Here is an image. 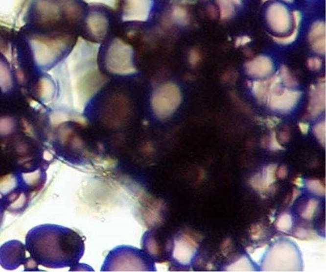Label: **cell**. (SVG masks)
I'll return each instance as SVG.
<instances>
[{
    "mask_svg": "<svg viewBox=\"0 0 326 272\" xmlns=\"http://www.w3.org/2000/svg\"><path fill=\"white\" fill-rule=\"evenodd\" d=\"M33 251L39 262L48 268H63L78 262L84 252L82 237L59 226L38 227Z\"/></svg>",
    "mask_w": 326,
    "mask_h": 272,
    "instance_id": "6da1fadb",
    "label": "cell"
},
{
    "mask_svg": "<svg viewBox=\"0 0 326 272\" xmlns=\"http://www.w3.org/2000/svg\"><path fill=\"white\" fill-rule=\"evenodd\" d=\"M100 44L80 38L68 56L71 85L79 97L90 98L105 83V78L98 70Z\"/></svg>",
    "mask_w": 326,
    "mask_h": 272,
    "instance_id": "7a4b0ae2",
    "label": "cell"
},
{
    "mask_svg": "<svg viewBox=\"0 0 326 272\" xmlns=\"http://www.w3.org/2000/svg\"><path fill=\"white\" fill-rule=\"evenodd\" d=\"M302 267L301 252L297 246L288 240L275 243L262 264L263 272H300Z\"/></svg>",
    "mask_w": 326,
    "mask_h": 272,
    "instance_id": "3957f363",
    "label": "cell"
},
{
    "mask_svg": "<svg viewBox=\"0 0 326 272\" xmlns=\"http://www.w3.org/2000/svg\"><path fill=\"white\" fill-rule=\"evenodd\" d=\"M148 267L154 265L147 254L137 248L123 246L111 251L102 271H150Z\"/></svg>",
    "mask_w": 326,
    "mask_h": 272,
    "instance_id": "277c9868",
    "label": "cell"
},
{
    "mask_svg": "<svg viewBox=\"0 0 326 272\" xmlns=\"http://www.w3.org/2000/svg\"><path fill=\"white\" fill-rule=\"evenodd\" d=\"M109 72L119 75H129L137 72L133 63V49L120 39H115L111 44L105 57Z\"/></svg>",
    "mask_w": 326,
    "mask_h": 272,
    "instance_id": "5b68a950",
    "label": "cell"
},
{
    "mask_svg": "<svg viewBox=\"0 0 326 272\" xmlns=\"http://www.w3.org/2000/svg\"><path fill=\"white\" fill-rule=\"evenodd\" d=\"M270 91L266 103L271 110L286 114L295 109L302 96V91L281 87L278 74L271 77Z\"/></svg>",
    "mask_w": 326,
    "mask_h": 272,
    "instance_id": "8992f818",
    "label": "cell"
},
{
    "mask_svg": "<svg viewBox=\"0 0 326 272\" xmlns=\"http://www.w3.org/2000/svg\"><path fill=\"white\" fill-rule=\"evenodd\" d=\"M182 95L177 84L167 82L159 86L152 96V105L156 115L161 119H166L177 110Z\"/></svg>",
    "mask_w": 326,
    "mask_h": 272,
    "instance_id": "52a82bcc",
    "label": "cell"
},
{
    "mask_svg": "<svg viewBox=\"0 0 326 272\" xmlns=\"http://www.w3.org/2000/svg\"><path fill=\"white\" fill-rule=\"evenodd\" d=\"M266 19L269 27L276 34H285L291 28V15L288 8L279 2H275L268 7Z\"/></svg>",
    "mask_w": 326,
    "mask_h": 272,
    "instance_id": "ba28073f",
    "label": "cell"
},
{
    "mask_svg": "<svg viewBox=\"0 0 326 272\" xmlns=\"http://www.w3.org/2000/svg\"><path fill=\"white\" fill-rule=\"evenodd\" d=\"M153 7L152 0H124L123 22H147Z\"/></svg>",
    "mask_w": 326,
    "mask_h": 272,
    "instance_id": "9c48e42d",
    "label": "cell"
},
{
    "mask_svg": "<svg viewBox=\"0 0 326 272\" xmlns=\"http://www.w3.org/2000/svg\"><path fill=\"white\" fill-rule=\"evenodd\" d=\"M274 70V62L267 55H257L245 64L247 74L256 80L268 78L273 74Z\"/></svg>",
    "mask_w": 326,
    "mask_h": 272,
    "instance_id": "30bf717a",
    "label": "cell"
},
{
    "mask_svg": "<svg viewBox=\"0 0 326 272\" xmlns=\"http://www.w3.org/2000/svg\"><path fill=\"white\" fill-rule=\"evenodd\" d=\"M325 77L318 83L310 86V99L308 104V113L310 117L317 118L325 110L326 106V85Z\"/></svg>",
    "mask_w": 326,
    "mask_h": 272,
    "instance_id": "8fae6325",
    "label": "cell"
},
{
    "mask_svg": "<svg viewBox=\"0 0 326 272\" xmlns=\"http://www.w3.org/2000/svg\"><path fill=\"white\" fill-rule=\"evenodd\" d=\"M312 49L319 55H326V26L325 22L318 21L313 24L308 34Z\"/></svg>",
    "mask_w": 326,
    "mask_h": 272,
    "instance_id": "7c38bea8",
    "label": "cell"
},
{
    "mask_svg": "<svg viewBox=\"0 0 326 272\" xmlns=\"http://www.w3.org/2000/svg\"><path fill=\"white\" fill-rule=\"evenodd\" d=\"M87 28L94 37L103 38L108 30L109 22L105 14L98 11L91 12L87 18Z\"/></svg>",
    "mask_w": 326,
    "mask_h": 272,
    "instance_id": "4fadbf2b",
    "label": "cell"
},
{
    "mask_svg": "<svg viewBox=\"0 0 326 272\" xmlns=\"http://www.w3.org/2000/svg\"><path fill=\"white\" fill-rule=\"evenodd\" d=\"M196 244L191 239H183L175 244L174 257L182 263H188L193 256Z\"/></svg>",
    "mask_w": 326,
    "mask_h": 272,
    "instance_id": "5bb4252c",
    "label": "cell"
},
{
    "mask_svg": "<svg viewBox=\"0 0 326 272\" xmlns=\"http://www.w3.org/2000/svg\"><path fill=\"white\" fill-rule=\"evenodd\" d=\"M271 77L267 79H260L252 82V90L254 97L260 103H266V98L270 91Z\"/></svg>",
    "mask_w": 326,
    "mask_h": 272,
    "instance_id": "9a60e30c",
    "label": "cell"
},
{
    "mask_svg": "<svg viewBox=\"0 0 326 272\" xmlns=\"http://www.w3.org/2000/svg\"><path fill=\"white\" fill-rule=\"evenodd\" d=\"M293 19L295 21V27L292 34L288 36H279H279H270L277 44L284 46L290 45V44H293L295 40L298 39L300 24L302 22V15L298 11H295L293 12Z\"/></svg>",
    "mask_w": 326,
    "mask_h": 272,
    "instance_id": "2e32d148",
    "label": "cell"
},
{
    "mask_svg": "<svg viewBox=\"0 0 326 272\" xmlns=\"http://www.w3.org/2000/svg\"><path fill=\"white\" fill-rule=\"evenodd\" d=\"M278 166L276 164H270L266 166L263 170V174H261L263 184L266 187V191H269L271 188L272 185L277 180V170Z\"/></svg>",
    "mask_w": 326,
    "mask_h": 272,
    "instance_id": "e0dca14e",
    "label": "cell"
},
{
    "mask_svg": "<svg viewBox=\"0 0 326 272\" xmlns=\"http://www.w3.org/2000/svg\"><path fill=\"white\" fill-rule=\"evenodd\" d=\"M278 75L280 80H281V84H284L285 87L295 88V87L298 86V81H297L296 78L294 77L293 74L290 72L287 66L281 65L279 72H278Z\"/></svg>",
    "mask_w": 326,
    "mask_h": 272,
    "instance_id": "ac0fdd59",
    "label": "cell"
},
{
    "mask_svg": "<svg viewBox=\"0 0 326 272\" xmlns=\"http://www.w3.org/2000/svg\"><path fill=\"white\" fill-rule=\"evenodd\" d=\"M220 8V18L223 20L231 19L235 13V4L231 0H216Z\"/></svg>",
    "mask_w": 326,
    "mask_h": 272,
    "instance_id": "d6986e66",
    "label": "cell"
},
{
    "mask_svg": "<svg viewBox=\"0 0 326 272\" xmlns=\"http://www.w3.org/2000/svg\"><path fill=\"white\" fill-rule=\"evenodd\" d=\"M292 216L288 213H283L277 219L276 227L279 231L287 233L292 228Z\"/></svg>",
    "mask_w": 326,
    "mask_h": 272,
    "instance_id": "ffe728a7",
    "label": "cell"
},
{
    "mask_svg": "<svg viewBox=\"0 0 326 272\" xmlns=\"http://www.w3.org/2000/svg\"><path fill=\"white\" fill-rule=\"evenodd\" d=\"M305 185H306L308 191L313 193L315 195H326V187H325L324 184L322 182L321 180H316V179L306 180Z\"/></svg>",
    "mask_w": 326,
    "mask_h": 272,
    "instance_id": "44dd1931",
    "label": "cell"
},
{
    "mask_svg": "<svg viewBox=\"0 0 326 272\" xmlns=\"http://www.w3.org/2000/svg\"><path fill=\"white\" fill-rule=\"evenodd\" d=\"M239 268H241L239 269V272H254L255 271V269H252V266L251 261L248 260L246 257H242L237 262L232 264L231 266H230V269H227V271H229V272H230V271L231 272H238Z\"/></svg>",
    "mask_w": 326,
    "mask_h": 272,
    "instance_id": "7402d4cb",
    "label": "cell"
},
{
    "mask_svg": "<svg viewBox=\"0 0 326 272\" xmlns=\"http://www.w3.org/2000/svg\"><path fill=\"white\" fill-rule=\"evenodd\" d=\"M319 204H320V202H319L318 199H311L308 201L306 206L302 211V217L303 219H306V220H311L314 216L315 213H316Z\"/></svg>",
    "mask_w": 326,
    "mask_h": 272,
    "instance_id": "603a6c76",
    "label": "cell"
},
{
    "mask_svg": "<svg viewBox=\"0 0 326 272\" xmlns=\"http://www.w3.org/2000/svg\"><path fill=\"white\" fill-rule=\"evenodd\" d=\"M313 134L316 138L318 140L320 144L323 147H326V120L322 121L316 124L313 127Z\"/></svg>",
    "mask_w": 326,
    "mask_h": 272,
    "instance_id": "cb8c5ba5",
    "label": "cell"
},
{
    "mask_svg": "<svg viewBox=\"0 0 326 272\" xmlns=\"http://www.w3.org/2000/svg\"><path fill=\"white\" fill-rule=\"evenodd\" d=\"M172 17L175 22L180 25H186L188 22L186 10L181 6H175L172 11Z\"/></svg>",
    "mask_w": 326,
    "mask_h": 272,
    "instance_id": "d4e9b609",
    "label": "cell"
},
{
    "mask_svg": "<svg viewBox=\"0 0 326 272\" xmlns=\"http://www.w3.org/2000/svg\"><path fill=\"white\" fill-rule=\"evenodd\" d=\"M294 237L299 239L302 241H309V240H314L316 238V234L313 233V230H308L304 227H300L296 228L293 234Z\"/></svg>",
    "mask_w": 326,
    "mask_h": 272,
    "instance_id": "484cf974",
    "label": "cell"
},
{
    "mask_svg": "<svg viewBox=\"0 0 326 272\" xmlns=\"http://www.w3.org/2000/svg\"><path fill=\"white\" fill-rule=\"evenodd\" d=\"M249 183L255 191H258V192L263 193L267 191L264 184H263V179H262V176L260 174H256L254 175L252 178L250 179Z\"/></svg>",
    "mask_w": 326,
    "mask_h": 272,
    "instance_id": "4316f807",
    "label": "cell"
},
{
    "mask_svg": "<svg viewBox=\"0 0 326 272\" xmlns=\"http://www.w3.org/2000/svg\"><path fill=\"white\" fill-rule=\"evenodd\" d=\"M269 147L272 151L285 150V147L281 146V144L279 142L277 133L275 131L272 132L271 136L270 137V141H269Z\"/></svg>",
    "mask_w": 326,
    "mask_h": 272,
    "instance_id": "83f0119b",
    "label": "cell"
},
{
    "mask_svg": "<svg viewBox=\"0 0 326 272\" xmlns=\"http://www.w3.org/2000/svg\"><path fill=\"white\" fill-rule=\"evenodd\" d=\"M307 66L310 70L319 71L323 66V62L318 57H312L307 60Z\"/></svg>",
    "mask_w": 326,
    "mask_h": 272,
    "instance_id": "f1b7e54d",
    "label": "cell"
},
{
    "mask_svg": "<svg viewBox=\"0 0 326 272\" xmlns=\"http://www.w3.org/2000/svg\"><path fill=\"white\" fill-rule=\"evenodd\" d=\"M251 236L253 240H259L264 234L263 227L260 224H254L251 228Z\"/></svg>",
    "mask_w": 326,
    "mask_h": 272,
    "instance_id": "f546056e",
    "label": "cell"
},
{
    "mask_svg": "<svg viewBox=\"0 0 326 272\" xmlns=\"http://www.w3.org/2000/svg\"><path fill=\"white\" fill-rule=\"evenodd\" d=\"M188 61L192 66H195L199 63L200 61H201V55L197 49H191L190 51Z\"/></svg>",
    "mask_w": 326,
    "mask_h": 272,
    "instance_id": "4dcf8cb0",
    "label": "cell"
},
{
    "mask_svg": "<svg viewBox=\"0 0 326 272\" xmlns=\"http://www.w3.org/2000/svg\"><path fill=\"white\" fill-rule=\"evenodd\" d=\"M252 41V39L249 36H241V37H237L235 41V47L238 48V47H244V46L250 44Z\"/></svg>",
    "mask_w": 326,
    "mask_h": 272,
    "instance_id": "1f68e13d",
    "label": "cell"
},
{
    "mask_svg": "<svg viewBox=\"0 0 326 272\" xmlns=\"http://www.w3.org/2000/svg\"><path fill=\"white\" fill-rule=\"evenodd\" d=\"M288 175V169L285 166H281L277 168V177L280 179H285Z\"/></svg>",
    "mask_w": 326,
    "mask_h": 272,
    "instance_id": "d6a6232c",
    "label": "cell"
},
{
    "mask_svg": "<svg viewBox=\"0 0 326 272\" xmlns=\"http://www.w3.org/2000/svg\"><path fill=\"white\" fill-rule=\"evenodd\" d=\"M279 122V119H277V118H269V119H266V120H265L264 123L266 124V125L268 126L269 127L272 128V127L277 125Z\"/></svg>",
    "mask_w": 326,
    "mask_h": 272,
    "instance_id": "836d02e7",
    "label": "cell"
},
{
    "mask_svg": "<svg viewBox=\"0 0 326 272\" xmlns=\"http://www.w3.org/2000/svg\"><path fill=\"white\" fill-rule=\"evenodd\" d=\"M298 125H299L300 130H301V132H302V134H307L308 131H309V129H310L309 124L305 123V122H300Z\"/></svg>",
    "mask_w": 326,
    "mask_h": 272,
    "instance_id": "e575fe53",
    "label": "cell"
},
{
    "mask_svg": "<svg viewBox=\"0 0 326 272\" xmlns=\"http://www.w3.org/2000/svg\"><path fill=\"white\" fill-rule=\"evenodd\" d=\"M301 194H302V192H301L299 189L294 188L293 192H292V197H291V202H290L291 205H292V204L294 203V202L298 199V197L301 195Z\"/></svg>",
    "mask_w": 326,
    "mask_h": 272,
    "instance_id": "d590c367",
    "label": "cell"
},
{
    "mask_svg": "<svg viewBox=\"0 0 326 272\" xmlns=\"http://www.w3.org/2000/svg\"><path fill=\"white\" fill-rule=\"evenodd\" d=\"M230 245H231V240L230 239H227V241L223 242V245L221 247V249L223 250V253H226L229 250V249L230 248Z\"/></svg>",
    "mask_w": 326,
    "mask_h": 272,
    "instance_id": "8d00e7d4",
    "label": "cell"
},
{
    "mask_svg": "<svg viewBox=\"0 0 326 272\" xmlns=\"http://www.w3.org/2000/svg\"><path fill=\"white\" fill-rule=\"evenodd\" d=\"M303 179L301 177H296L295 180H293L294 184L298 187H302L303 186Z\"/></svg>",
    "mask_w": 326,
    "mask_h": 272,
    "instance_id": "74e56055",
    "label": "cell"
},
{
    "mask_svg": "<svg viewBox=\"0 0 326 272\" xmlns=\"http://www.w3.org/2000/svg\"><path fill=\"white\" fill-rule=\"evenodd\" d=\"M288 139H289V134H288V132L283 131L281 135H280V140H281V141H282V142H287L288 141Z\"/></svg>",
    "mask_w": 326,
    "mask_h": 272,
    "instance_id": "f35d334b",
    "label": "cell"
},
{
    "mask_svg": "<svg viewBox=\"0 0 326 272\" xmlns=\"http://www.w3.org/2000/svg\"><path fill=\"white\" fill-rule=\"evenodd\" d=\"M231 1L233 3L235 4V5H240V4L241 3V2H242V0H231Z\"/></svg>",
    "mask_w": 326,
    "mask_h": 272,
    "instance_id": "ab89813d",
    "label": "cell"
},
{
    "mask_svg": "<svg viewBox=\"0 0 326 272\" xmlns=\"http://www.w3.org/2000/svg\"><path fill=\"white\" fill-rule=\"evenodd\" d=\"M283 1H285V2H288V3L294 2V0H283Z\"/></svg>",
    "mask_w": 326,
    "mask_h": 272,
    "instance_id": "60d3db41",
    "label": "cell"
},
{
    "mask_svg": "<svg viewBox=\"0 0 326 272\" xmlns=\"http://www.w3.org/2000/svg\"><path fill=\"white\" fill-rule=\"evenodd\" d=\"M268 1H270V0H262V2L264 3V2H268Z\"/></svg>",
    "mask_w": 326,
    "mask_h": 272,
    "instance_id": "b9f144b4",
    "label": "cell"
}]
</instances>
